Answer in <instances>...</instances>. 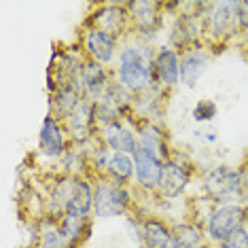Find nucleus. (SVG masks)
Here are the masks:
<instances>
[{"instance_id":"nucleus-1","label":"nucleus","mask_w":248,"mask_h":248,"mask_svg":"<svg viewBox=\"0 0 248 248\" xmlns=\"http://www.w3.org/2000/svg\"><path fill=\"white\" fill-rule=\"evenodd\" d=\"M155 43L144 41L136 34L123 38L117 62L112 66V77L129 93L140 95L157 87L155 81Z\"/></svg>"},{"instance_id":"nucleus-2","label":"nucleus","mask_w":248,"mask_h":248,"mask_svg":"<svg viewBox=\"0 0 248 248\" xmlns=\"http://www.w3.org/2000/svg\"><path fill=\"white\" fill-rule=\"evenodd\" d=\"M136 189L108 176L93 178V218H121L136 214Z\"/></svg>"},{"instance_id":"nucleus-3","label":"nucleus","mask_w":248,"mask_h":248,"mask_svg":"<svg viewBox=\"0 0 248 248\" xmlns=\"http://www.w3.org/2000/svg\"><path fill=\"white\" fill-rule=\"evenodd\" d=\"M238 2L240 0L212 2L210 15H208V21H206V36H204V43L208 45L212 55L221 53L235 38H242L240 19H238Z\"/></svg>"},{"instance_id":"nucleus-4","label":"nucleus","mask_w":248,"mask_h":248,"mask_svg":"<svg viewBox=\"0 0 248 248\" xmlns=\"http://www.w3.org/2000/svg\"><path fill=\"white\" fill-rule=\"evenodd\" d=\"M246 223H248V204L229 202V204H212L202 227H204L208 244L218 248L231 233L244 229Z\"/></svg>"},{"instance_id":"nucleus-5","label":"nucleus","mask_w":248,"mask_h":248,"mask_svg":"<svg viewBox=\"0 0 248 248\" xmlns=\"http://www.w3.org/2000/svg\"><path fill=\"white\" fill-rule=\"evenodd\" d=\"M197 174V166L191 161V157L183 151L174 149V155L163 163V172L159 180V189H157V197L159 202H172L178 200L187 193Z\"/></svg>"},{"instance_id":"nucleus-6","label":"nucleus","mask_w":248,"mask_h":248,"mask_svg":"<svg viewBox=\"0 0 248 248\" xmlns=\"http://www.w3.org/2000/svg\"><path fill=\"white\" fill-rule=\"evenodd\" d=\"M202 197L214 204H242V187H240V170L238 166L218 163L202 174Z\"/></svg>"},{"instance_id":"nucleus-7","label":"nucleus","mask_w":248,"mask_h":248,"mask_svg":"<svg viewBox=\"0 0 248 248\" xmlns=\"http://www.w3.org/2000/svg\"><path fill=\"white\" fill-rule=\"evenodd\" d=\"M83 28H98L110 32L121 41L132 34V21H129L125 2H93L92 11L83 19Z\"/></svg>"},{"instance_id":"nucleus-8","label":"nucleus","mask_w":248,"mask_h":248,"mask_svg":"<svg viewBox=\"0 0 248 248\" xmlns=\"http://www.w3.org/2000/svg\"><path fill=\"white\" fill-rule=\"evenodd\" d=\"M127 13L132 21V34L153 43L157 34L166 28L163 2L157 0H127Z\"/></svg>"},{"instance_id":"nucleus-9","label":"nucleus","mask_w":248,"mask_h":248,"mask_svg":"<svg viewBox=\"0 0 248 248\" xmlns=\"http://www.w3.org/2000/svg\"><path fill=\"white\" fill-rule=\"evenodd\" d=\"M70 136L66 123L47 112V117L41 123V132H38V146H36V157H43L45 161H55L62 159V155L68 151Z\"/></svg>"},{"instance_id":"nucleus-10","label":"nucleus","mask_w":248,"mask_h":248,"mask_svg":"<svg viewBox=\"0 0 248 248\" xmlns=\"http://www.w3.org/2000/svg\"><path fill=\"white\" fill-rule=\"evenodd\" d=\"M121 38L110 34V32L98 30V28H83L81 38H78V45H81L85 58L98 62V64H104L112 68L117 62V55H119L121 49Z\"/></svg>"},{"instance_id":"nucleus-11","label":"nucleus","mask_w":248,"mask_h":248,"mask_svg":"<svg viewBox=\"0 0 248 248\" xmlns=\"http://www.w3.org/2000/svg\"><path fill=\"white\" fill-rule=\"evenodd\" d=\"M66 129L72 144L78 146H89L93 140L100 138V125H98V115H95V102L85 98L78 108L70 115L66 121Z\"/></svg>"},{"instance_id":"nucleus-12","label":"nucleus","mask_w":248,"mask_h":248,"mask_svg":"<svg viewBox=\"0 0 248 248\" xmlns=\"http://www.w3.org/2000/svg\"><path fill=\"white\" fill-rule=\"evenodd\" d=\"M136 132H138V146L140 151L157 157L161 161H168L174 155V146L170 132L163 123L136 119Z\"/></svg>"},{"instance_id":"nucleus-13","label":"nucleus","mask_w":248,"mask_h":248,"mask_svg":"<svg viewBox=\"0 0 248 248\" xmlns=\"http://www.w3.org/2000/svg\"><path fill=\"white\" fill-rule=\"evenodd\" d=\"M163 163L157 157L144 153V151H136L134 153V185L136 193L146 197H157V189H159V180L163 172Z\"/></svg>"},{"instance_id":"nucleus-14","label":"nucleus","mask_w":248,"mask_h":248,"mask_svg":"<svg viewBox=\"0 0 248 248\" xmlns=\"http://www.w3.org/2000/svg\"><path fill=\"white\" fill-rule=\"evenodd\" d=\"M212 51L206 43L193 45L180 53V85L193 89L212 64Z\"/></svg>"},{"instance_id":"nucleus-15","label":"nucleus","mask_w":248,"mask_h":248,"mask_svg":"<svg viewBox=\"0 0 248 248\" xmlns=\"http://www.w3.org/2000/svg\"><path fill=\"white\" fill-rule=\"evenodd\" d=\"M136 119H121V121L108 123V125H104L100 129V138H102V142L108 146L112 153L134 155L140 149L138 146V132H136Z\"/></svg>"},{"instance_id":"nucleus-16","label":"nucleus","mask_w":248,"mask_h":248,"mask_svg":"<svg viewBox=\"0 0 248 248\" xmlns=\"http://www.w3.org/2000/svg\"><path fill=\"white\" fill-rule=\"evenodd\" d=\"M155 81L157 87L172 93L180 85V51L170 45H159L155 51Z\"/></svg>"},{"instance_id":"nucleus-17","label":"nucleus","mask_w":248,"mask_h":248,"mask_svg":"<svg viewBox=\"0 0 248 248\" xmlns=\"http://www.w3.org/2000/svg\"><path fill=\"white\" fill-rule=\"evenodd\" d=\"M142 248H172V223L161 214H140V240Z\"/></svg>"},{"instance_id":"nucleus-18","label":"nucleus","mask_w":248,"mask_h":248,"mask_svg":"<svg viewBox=\"0 0 248 248\" xmlns=\"http://www.w3.org/2000/svg\"><path fill=\"white\" fill-rule=\"evenodd\" d=\"M168 98H170V93L163 92L159 87H153L140 95H134L136 117L138 119H146V121L163 123V115H166V108H168Z\"/></svg>"},{"instance_id":"nucleus-19","label":"nucleus","mask_w":248,"mask_h":248,"mask_svg":"<svg viewBox=\"0 0 248 248\" xmlns=\"http://www.w3.org/2000/svg\"><path fill=\"white\" fill-rule=\"evenodd\" d=\"M93 218H77L64 214L58 218V229H60V240L62 248H83L85 242L92 235Z\"/></svg>"},{"instance_id":"nucleus-20","label":"nucleus","mask_w":248,"mask_h":248,"mask_svg":"<svg viewBox=\"0 0 248 248\" xmlns=\"http://www.w3.org/2000/svg\"><path fill=\"white\" fill-rule=\"evenodd\" d=\"M112 81H115L112 68L85 58V64H83V83H85V92L89 100L98 102Z\"/></svg>"},{"instance_id":"nucleus-21","label":"nucleus","mask_w":248,"mask_h":248,"mask_svg":"<svg viewBox=\"0 0 248 248\" xmlns=\"http://www.w3.org/2000/svg\"><path fill=\"white\" fill-rule=\"evenodd\" d=\"M204 227L200 223L185 218L172 223V248H208Z\"/></svg>"},{"instance_id":"nucleus-22","label":"nucleus","mask_w":248,"mask_h":248,"mask_svg":"<svg viewBox=\"0 0 248 248\" xmlns=\"http://www.w3.org/2000/svg\"><path fill=\"white\" fill-rule=\"evenodd\" d=\"M83 95L72 87H58L55 92L49 93V112L53 117H58L60 121H68L70 115L78 108V104L83 102Z\"/></svg>"},{"instance_id":"nucleus-23","label":"nucleus","mask_w":248,"mask_h":248,"mask_svg":"<svg viewBox=\"0 0 248 248\" xmlns=\"http://www.w3.org/2000/svg\"><path fill=\"white\" fill-rule=\"evenodd\" d=\"M110 157H112V151L102 142V138L93 140V142L87 146V176L92 180L106 176Z\"/></svg>"},{"instance_id":"nucleus-24","label":"nucleus","mask_w":248,"mask_h":248,"mask_svg":"<svg viewBox=\"0 0 248 248\" xmlns=\"http://www.w3.org/2000/svg\"><path fill=\"white\" fill-rule=\"evenodd\" d=\"M58 172L68 176H87V146L70 144L58 161Z\"/></svg>"},{"instance_id":"nucleus-25","label":"nucleus","mask_w":248,"mask_h":248,"mask_svg":"<svg viewBox=\"0 0 248 248\" xmlns=\"http://www.w3.org/2000/svg\"><path fill=\"white\" fill-rule=\"evenodd\" d=\"M134 155L127 153H112L110 163H108V170H106V176L110 180L119 185H127L132 187L134 185Z\"/></svg>"},{"instance_id":"nucleus-26","label":"nucleus","mask_w":248,"mask_h":248,"mask_svg":"<svg viewBox=\"0 0 248 248\" xmlns=\"http://www.w3.org/2000/svg\"><path fill=\"white\" fill-rule=\"evenodd\" d=\"M218 115V106L214 100H200L193 106V121L195 123H210Z\"/></svg>"},{"instance_id":"nucleus-27","label":"nucleus","mask_w":248,"mask_h":248,"mask_svg":"<svg viewBox=\"0 0 248 248\" xmlns=\"http://www.w3.org/2000/svg\"><path fill=\"white\" fill-rule=\"evenodd\" d=\"M218 248H248V231H246V227L235 231V233H231Z\"/></svg>"},{"instance_id":"nucleus-28","label":"nucleus","mask_w":248,"mask_h":248,"mask_svg":"<svg viewBox=\"0 0 248 248\" xmlns=\"http://www.w3.org/2000/svg\"><path fill=\"white\" fill-rule=\"evenodd\" d=\"M240 170V187H242V204H248V157L238 166Z\"/></svg>"},{"instance_id":"nucleus-29","label":"nucleus","mask_w":248,"mask_h":248,"mask_svg":"<svg viewBox=\"0 0 248 248\" xmlns=\"http://www.w3.org/2000/svg\"><path fill=\"white\" fill-rule=\"evenodd\" d=\"M238 19H240V32L242 36L248 34V0L238 2Z\"/></svg>"},{"instance_id":"nucleus-30","label":"nucleus","mask_w":248,"mask_h":248,"mask_svg":"<svg viewBox=\"0 0 248 248\" xmlns=\"http://www.w3.org/2000/svg\"><path fill=\"white\" fill-rule=\"evenodd\" d=\"M204 138L208 140V142H217V134H214V132H208Z\"/></svg>"},{"instance_id":"nucleus-31","label":"nucleus","mask_w":248,"mask_h":248,"mask_svg":"<svg viewBox=\"0 0 248 248\" xmlns=\"http://www.w3.org/2000/svg\"><path fill=\"white\" fill-rule=\"evenodd\" d=\"M242 51H244V58L248 60V41H244V47H242Z\"/></svg>"},{"instance_id":"nucleus-32","label":"nucleus","mask_w":248,"mask_h":248,"mask_svg":"<svg viewBox=\"0 0 248 248\" xmlns=\"http://www.w3.org/2000/svg\"><path fill=\"white\" fill-rule=\"evenodd\" d=\"M242 41H248V34H246V36H242Z\"/></svg>"},{"instance_id":"nucleus-33","label":"nucleus","mask_w":248,"mask_h":248,"mask_svg":"<svg viewBox=\"0 0 248 248\" xmlns=\"http://www.w3.org/2000/svg\"><path fill=\"white\" fill-rule=\"evenodd\" d=\"M246 231H248V223H246Z\"/></svg>"},{"instance_id":"nucleus-34","label":"nucleus","mask_w":248,"mask_h":248,"mask_svg":"<svg viewBox=\"0 0 248 248\" xmlns=\"http://www.w3.org/2000/svg\"><path fill=\"white\" fill-rule=\"evenodd\" d=\"M208 248H214V246H208Z\"/></svg>"},{"instance_id":"nucleus-35","label":"nucleus","mask_w":248,"mask_h":248,"mask_svg":"<svg viewBox=\"0 0 248 248\" xmlns=\"http://www.w3.org/2000/svg\"><path fill=\"white\" fill-rule=\"evenodd\" d=\"M138 248H142V246H138Z\"/></svg>"}]
</instances>
